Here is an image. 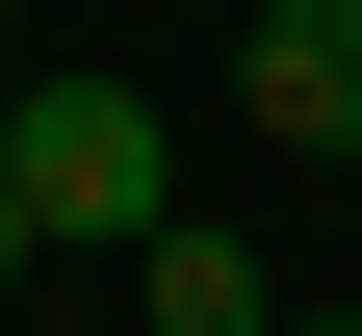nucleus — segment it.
<instances>
[{
  "label": "nucleus",
  "mask_w": 362,
  "mask_h": 336,
  "mask_svg": "<svg viewBox=\"0 0 362 336\" xmlns=\"http://www.w3.org/2000/svg\"><path fill=\"white\" fill-rule=\"evenodd\" d=\"M26 259H52V233H26V181H0V284H26Z\"/></svg>",
  "instance_id": "4"
},
{
  "label": "nucleus",
  "mask_w": 362,
  "mask_h": 336,
  "mask_svg": "<svg viewBox=\"0 0 362 336\" xmlns=\"http://www.w3.org/2000/svg\"><path fill=\"white\" fill-rule=\"evenodd\" d=\"M0 181H26V233H52V259H129V233H181V129L129 104L104 52H26V104H0Z\"/></svg>",
  "instance_id": "1"
},
{
  "label": "nucleus",
  "mask_w": 362,
  "mask_h": 336,
  "mask_svg": "<svg viewBox=\"0 0 362 336\" xmlns=\"http://www.w3.org/2000/svg\"><path fill=\"white\" fill-rule=\"evenodd\" d=\"M0 104H26V0H0Z\"/></svg>",
  "instance_id": "5"
},
{
  "label": "nucleus",
  "mask_w": 362,
  "mask_h": 336,
  "mask_svg": "<svg viewBox=\"0 0 362 336\" xmlns=\"http://www.w3.org/2000/svg\"><path fill=\"white\" fill-rule=\"evenodd\" d=\"M285 336H362V311H285Z\"/></svg>",
  "instance_id": "6"
},
{
  "label": "nucleus",
  "mask_w": 362,
  "mask_h": 336,
  "mask_svg": "<svg viewBox=\"0 0 362 336\" xmlns=\"http://www.w3.org/2000/svg\"><path fill=\"white\" fill-rule=\"evenodd\" d=\"M233 104L285 129V156H362V0H259L233 26Z\"/></svg>",
  "instance_id": "2"
},
{
  "label": "nucleus",
  "mask_w": 362,
  "mask_h": 336,
  "mask_svg": "<svg viewBox=\"0 0 362 336\" xmlns=\"http://www.w3.org/2000/svg\"><path fill=\"white\" fill-rule=\"evenodd\" d=\"M129 311H156V336H285V284H259L233 233L181 207V233H129Z\"/></svg>",
  "instance_id": "3"
}]
</instances>
